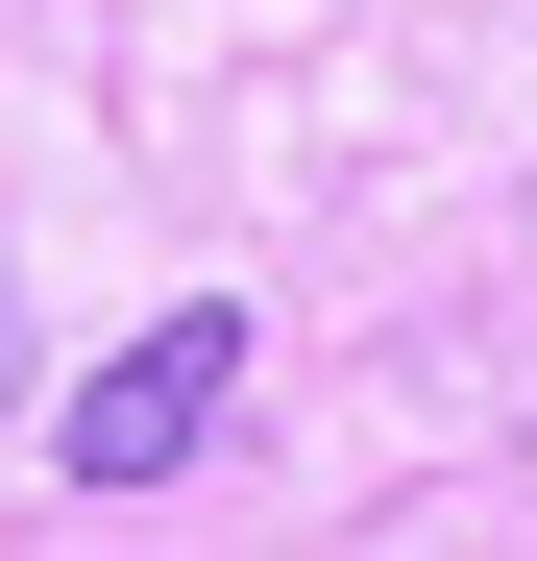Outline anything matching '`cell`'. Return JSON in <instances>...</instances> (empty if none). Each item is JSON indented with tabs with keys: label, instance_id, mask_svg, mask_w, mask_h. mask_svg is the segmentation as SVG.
Instances as JSON below:
<instances>
[{
	"label": "cell",
	"instance_id": "cell-1",
	"mask_svg": "<svg viewBox=\"0 0 537 561\" xmlns=\"http://www.w3.org/2000/svg\"><path fill=\"white\" fill-rule=\"evenodd\" d=\"M220 391H244V318L196 294V318H147L99 391H73V489H171V463L220 439Z\"/></svg>",
	"mask_w": 537,
	"mask_h": 561
},
{
	"label": "cell",
	"instance_id": "cell-2",
	"mask_svg": "<svg viewBox=\"0 0 537 561\" xmlns=\"http://www.w3.org/2000/svg\"><path fill=\"white\" fill-rule=\"evenodd\" d=\"M0 391H25V294H0Z\"/></svg>",
	"mask_w": 537,
	"mask_h": 561
}]
</instances>
